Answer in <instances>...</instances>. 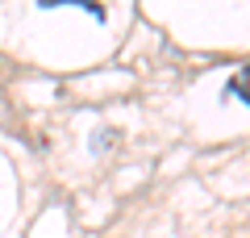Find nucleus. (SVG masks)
Returning a JSON list of instances; mask_svg holds the SVG:
<instances>
[{
    "label": "nucleus",
    "instance_id": "1",
    "mask_svg": "<svg viewBox=\"0 0 250 238\" xmlns=\"http://www.w3.org/2000/svg\"><path fill=\"white\" fill-rule=\"evenodd\" d=\"M42 4H46V9H50V4H67V0H42ZM71 4H83V9H88L92 17H104V9H100L96 0H71Z\"/></svg>",
    "mask_w": 250,
    "mask_h": 238
}]
</instances>
